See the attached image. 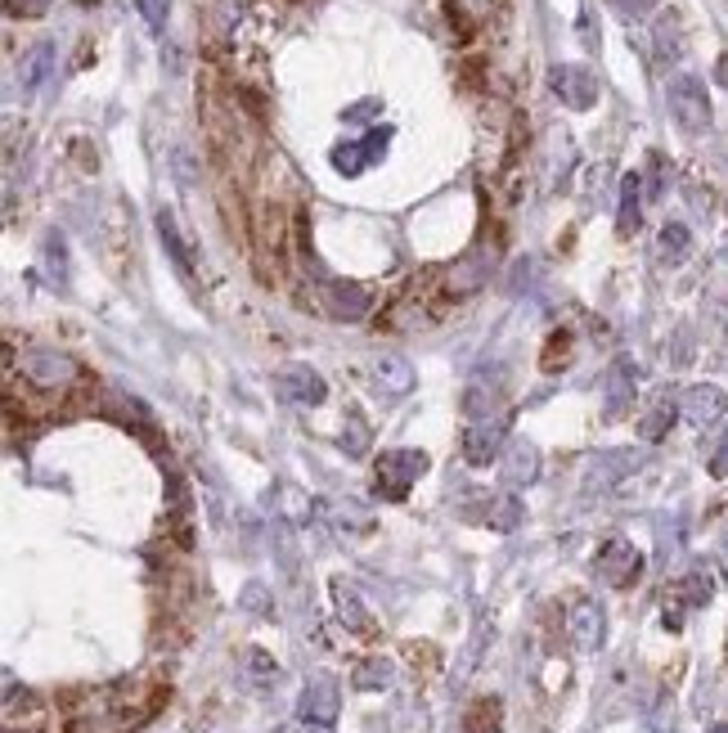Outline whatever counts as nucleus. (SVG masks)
Returning a JSON list of instances; mask_svg holds the SVG:
<instances>
[{
	"instance_id": "f257e3e1",
	"label": "nucleus",
	"mask_w": 728,
	"mask_h": 733,
	"mask_svg": "<svg viewBox=\"0 0 728 733\" xmlns=\"http://www.w3.org/2000/svg\"><path fill=\"white\" fill-rule=\"evenodd\" d=\"M162 693H140L131 684H113L95 693L86 706H76L68 720V733H131L157 711Z\"/></svg>"
},
{
	"instance_id": "f03ea898",
	"label": "nucleus",
	"mask_w": 728,
	"mask_h": 733,
	"mask_svg": "<svg viewBox=\"0 0 728 733\" xmlns=\"http://www.w3.org/2000/svg\"><path fill=\"white\" fill-rule=\"evenodd\" d=\"M19 369H23V378L37 391H63V387H72L81 378V365L68 352H59V347H28L19 356Z\"/></svg>"
},
{
	"instance_id": "7ed1b4c3",
	"label": "nucleus",
	"mask_w": 728,
	"mask_h": 733,
	"mask_svg": "<svg viewBox=\"0 0 728 733\" xmlns=\"http://www.w3.org/2000/svg\"><path fill=\"white\" fill-rule=\"evenodd\" d=\"M666 100H670V118L679 122V131H688V135L710 131V95H706V81L701 77H688V72L675 77Z\"/></svg>"
},
{
	"instance_id": "20e7f679",
	"label": "nucleus",
	"mask_w": 728,
	"mask_h": 733,
	"mask_svg": "<svg viewBox=\"0 0 728 733\" xmlns=\"http://www.w3.org/2000/svg\"><path fill=\"white\" fill-rule=\"evenodd\" d=\"M428 472V455L423 450H387L378 459V472H373V486L382 500H404L410 486Z\"/></svg>"
},
{
	"instance_id": "39448f33",
	"label": "nucleus",
	"mask_w": 728,
	"mask_h": 733,
	"mask_svg": "<svg viewBox=\"0 0 728 733\" xmlns=\"http://www.w3.org/2000/svg\"><path fill=\"white\" fill-rule=\"evenodd\" d=\"M594 572H598L612 590H629V586L643 577V553H638L629 540L612 536V540L594 553Z\"/></svg>"
},
{
	"instance_id": "423d86ee",
	"label": "nucleus",
	"mask_w": 728,
	"mask_h": 733,
	"mask_svg": "<svg viewBox=\"0 0 728 733\" xmlns=\"http://www.w3.org/2000/svg\"><path fill=\"white\" fill-rule=\"evenodd\" d=\"M548 86H553V95L566 109H576V113L598 104V77L589 68H581V63H553L548 68Z\"/></svg>"
},
{
	"instance_id": "0eeeda50",
	"label": "nucleus",
	"mask_w": 728,
	"mask_h": 733,
	"mask_svg": "<svg viewBox=\"0 0 728 733\" xmlns=\"http://www.w3.org/2000/svg\"><path fill=\"white\" fill-rule=\"evenodd\" d=\"M387 144H391V126H373V131L360 135V140H342V144L334 149V167H338L342 176H360V172L373 167V162H382Z\"/></svg>"
},
{
	"instance_id": "6e6552de",
	"label": "nucleus",
	"mask_w": 728,
	"mask_h": 733,
	"mask_svg": "<svg viewBox=\"0 0 728 733\" xmlns=\"http://www.w3.org/2000/svg\"><path fill=\"white\" fill-rule=\"evenodd\" d=\"M338 706H342L338 680H329V675H315V680L301 689V698H297V720H306V724H315V729H334Z\"/></svg>"
},
{
	"instance_id": "1a4fd4ad",
	"label": "nucleus",
	"mask_w": 728,
	"mask_h": 733,
	"mask_svg": "<svg viewBox=\"0 0 728 733\" xmlns=\"http://www.w3.org/2000/svg\"><path fill=\"white\" fill-rule=\"evenodd\" d=\"M373 293L356 279H319V310L334 319H365Z\"/></svg>"
},
{
	"instance_id": "9d476101",
	"label": "nucleus",
	"mask_w": 728,
	"mask_h": 733,
	"mask_svg": "<svg viewBox=\"0 0 728 733\" xmlns=\"http://www.w3.org/2000/svg\"><path fill=\"white\" fill-rule=\"evenodd\" d=\"M679 415L693 424V428H710L728 415V391L715 387V383H693L684 396H679Z\"/></svg>"
},
{
	"instance_id": "9b49d317",
	"label": "nucleus",
	"mask_w": 728,
	"mask_h": 733,
	"mask_svg": "<svg viewBox=\"0 0 728 733\" xmlns=\"http://www.w3.org/2000/svg\"><path fill=\"white\" fill-rule=\"evenodd\" d=\"M504 432H509V415H491V419H472L468 432H463V459L468 464H491L504 446Z\"/></svg>"
},
{
	"instance_id": "f8f14e48",
	"label": "nucleus",
	"mask_w": 728,
	"mask_h": 733,
	"mask_svg": "<svg viewBox=\"0 0 728 733\" xmlns=\"http://www.w3.org/2000/svg\"><path fill=\"white\" fill-rule=\"evenodd\" d=\"M566 634H572V643L581 648V653H598L603 639H607V617L594 599H576L572 612H566Z\"/></svg>"
},
{
	"instance_id": "ddd939ff",
	"label": "nucleus",
	"mask_w": 728,
	"mask_h": 733,
	"mask_svg": "<svg viewBox=\"0 0 728 733\" xmlns=\"http://www.w3.org/2000/svg\"><path fill=\"white\" fill-rule=\"evenodd\" d=\"M275 391L293 405H319L324 396H329V383H324L319 369H310V365H284L275 374Z\"/></svg>"
},
{
	"instance_id": "4468645a",
	"label": "nucleus",
	"mask_w": 728,
	"mask_h": 733,
	"mask_svg": "<svg viewBox=\"0 0 728 733\" xmlns=\"http://www.w3.org/2000/svg\"><path fill=\"white\" fill-rule=\"evenodd\" d=\"M638 369L621 356L616 365H612V374H607V405H603V410H607V419H621L625 410H629V405H634V391H638Z\"/></svg>"
},
{
	"instance_id": "2eb2a0df",
	"label": "nucleus",
	"mask_w": 728,
	"mask_h": 733,
	"mask_svg": "<svg viewBox=\"0 0 728 733\" xmlns=\"http://www.w3.org/2000/svg\"><path fill=\"white\" fill-rule=\"evenodd\" d=\"M50 72H54V41H37V45L23 54V63H19V86H23V95H37L45 81H50Z\"/></svg>"
},
{
	"instance_id": "dca6fc26",
	"label": "nucleus",
	"mask_w": 728,
	"mask_h": 733,
	"mask_svg": "<svg viewBox=\"0 0 728 733\" xmlns=\"http://www.w3.org/2000/svg\"><path fill=\"white\" fill-rule=\"evenodd\" d=\"M373 383H378V391H387V396H404L414 387V369H410V360L404 356H378L373 360Z\"/></svg>"
},
{
	"instance_id": "f3484780",
	"label": "nucleus",
	"mask_w": 728,
	"mask_h": 733,
	"mask_svg": "<svg viewBox=\"0 0 728 733\" xmlns=\"http://www.w3.org/2000/svg\"><path fill=\"white\" fill-rule=\"evenodd\" d=\"M540 477V450L531 441H513L504 450V481L509 486H531Z\"/></svg>"
},
{
	"instance_id": "a211bd4d",
	"label": "nucleus",
	"mask_w": 728,
	"mask_h": 733,
	"mask_svg": "<svg viewBox=\"0 0 728 733\" xmlns=\"http://www.w3.org/2000/svg\"><path fill=\"white\" fill-rule=\"evenodd\" d=\"M334 603H338V617H342L347 630H356V634H373L378 630L373 617H369V608H365V599L347 581H334Z\"/></svg>"
},
{
	"instance_id": "6ab92c4d",
	"label": "nucleus",
	"mask_w": 728,
	"mask_h": 733,
	"mask_svg": "<svg viewBox=\"0 0 728 733\" xmlns=\"http://www.w3.org/2000/svg\"><path fill=\"white\" fill-rule=\"evenodd\" d=\"M643 225V176L638 172H629L625 181H621V207H616V230L629 238L634 230Z\"/></svg>"
},
{
	"instance_id": "aec40b11",
	"label": "nucleus",
	"mask_w": 728,
	"mask_h": 733,
	"mask_svg": "<svg viewBox=\"0 0 728 733\" xmlns=\"http://www.w3.org/2000/svg\"><path fill=\"white\" fill-rule=\"evenodd\" d=\"M157 234H162V248L172 253L176 271L189 279V275H194V253H189V243H185V234H181V225H176V216H172L167 207L157 212Z\"/></svg>"
},
{
	"instance_id": "412c9836",
	"label": "nucleus",
	"mask_w": 728,
	"mask_h": 733,
	"mask_svg": "<svg viewBox=\"0 0 728 733\" xmlns=\"http://www.w3.org/2000/svg\"><path fill=\"white\" fill-rule=\"evenodd\" d=\"M688 253H693L688 225H684V221H666L662 234H657V262H662V266H679V262H688Z\"/></svg>"
},
{
	"instance_id": "4be33fe9",
	"label": "nucleus",
	"mask_w": 728,
	"mask_h": 733,
	"mask_svg": "<svg viewBox=\"0 0 728 733\" xmlns=\"http://www.w3.org/2000/svg\"><path fill=\"white\" fill-rule=\"evenodd\" d=\"M485 275H491V262H485L481 253H472L468 262H459V266L450 271V293H454V297H468V293H476V288L485 284Z\"/></svg>"
},
{
	"instance_id": "5701e85b",
	"label": "nucleus",
	"mask_w": 728,
	"mask_h": 733,
	"mask_svg": "<svg viewBox=\"0 0 728 733\" xmlns=\"http://www.w3.org/2000/svg\"><path fill=\"white\" fill-rule=\"evenodd\" d=\"M629 468H638V455H634V450H612V455H598V459H594L589 481L598 486V491H607V486H612L616 477H625Z\"/></svg>"
},
{
	"instance_id": "b1692460",
	"label": "nucleus",
	"mask_w": 728,
	"mask_h": 733,
	"mask_svg": "<svg viewBox=\"0 0 728 733\" xmlns=\"http://www.w3.org/2000/svg\"><path fill=\"white\" fill-rule=\"evenodd\" d=\"M463 733H504V711L495 698L472 702V711L463 715Z\"/></svg>"
},
{
	"instance_id": "393cba45",
	"label": "nucleus",
	"mask_w": 728,
	"mask_h": 733,
	"mask_svg": "<svg viewBox=\"0 0 728 733\" xmlns=\"http://www.w3.org/2000/svg\"><path fill=\"white\" fill-rule=\"evenodd\" d=\"M675 415H679V400H670V396H662L653 410H647V419L638 424V432H643V441H662L666 432H670V424H675Z\"/></svg>"
},
{
	"instance_id": "a878e982",
	"label": "nucleus",
	"mask_w": 728,
	"mask_h": 733,
	"mask_svg": "<svg viewBox=\"0 0 728 733\" xmlns=\"http://www.w3.org/2000/svg\"><path fill=\"white\" fill-rule=\"evenodd\" d=\"M391 680H396V666H391V662H382V658L360 662V666H356V675H351V684H356V689H365V693L391 689Z\"/></svg>"
},
{
	"instance_id": "bb28decb",
	"label": "nucleus",
	"mask_w": 728,
	"mask_h": 733,
	"mask_svg": "<svg viewBox=\"0 0 728 733\" xmlns=\"http://www.w3.org/2000/svg\"><path fill=\"white\" fill-rule=\"evenodd\" d=\"M485 522H491L495 531H513V527L522 522V505H517V496H500V500H491V513H485Z\"/></svg>"
},
{
	"instance_id": "cd10ccee",
	"label": "nucleus",
	"mask_w": 728,
	"mask_h": 733,
	"mask_svg": "<svg viewBox=\"0 0 728 733\" xmlns=\"http://www.w3.org/2000/svg\"><path fill=\"white\" fill-rule=\"evenodd\" d=\"M342 450H347L351 459H360V455L369 450V424L360 419V410H351V415H347V428H342Z\"/></svg>"
},
{
	"instance_id": "c85d7f7f",
	"label": "nucleus",
	"mask_w": 728,
	"mask_h": 733,
	"mask_svg": "<svg viewBox=\"0 0 728 733\" xmlns=\"http://www.w3.org/2000/svg\"><path fill=\"white\" fill-rule=\"evenodd\" d=\"M566 360H572V329H557V334H548V352H544V369L548 374H557Z\"/></svg>"
},
{
	"instance_id": "c756f323",
	"label": "nucleus",
	"mask_w": 728,
	"mask_h": 733,
	"mask_svg": "<svg viewBox=\"0 0 728 733\" xmlns=\"http://www.w3.org/2000/svg\"><path fill=\"white\" fill-rule=\"evenodd\" d=\"M45 266L54 271L50 284H54V288H68V253H63V238H59V234L45 238Z\"/></svg>"
},
{
	"instance_id": "7c9ffc66",
	"label": "nucleus",
	"mask_w": 728,
	"mask_h": 733,
	"mask_svg": "<svg viewBox=\"0 0 728 733\" xmlns=\"http://www.w3.org/2000/svg\"><path fill=\"white\" fill-rule=\"evenodd\" d=\"M135 6H140V19H144L153 32L167 28V19H172V0H135Z\"/></svg>"
},
{
	"instance_id": "2f4dec72",
	"label": "nucleus",
	"mask_w": 728,
	"mask_h": 733,
	"mask_svg": "<svg viewBox=\"0 0 728 733\" xmlns=\"http://www.w3.org/2000/svg\"><path fill=\"white\" fill-rule=\"evenodd\" d=\"M54 0H6V14L10 19H41Z\"/></svg>"
},
{
	"instance_id": "473e14b6",
	"label": "nucleus",
	"mask_w": 728,
	"mask_h": 733,
	"mask_svg": "<svg viewBox=\"0 0 728 733\" xmlns=\"http://www.w3.org/2000/svg\"><path fill=\"white\" fill-rule=\"evenodd\" d=\"M248 666H253V680H257V684H270V680H279V666H275L266 653H248Z\"/></svg>"
},
{
	"instance_id": "72a5a7b5",
	"label": "nucleus",
	"mask_w": 728,
	"mask_h": 733,
	"mask_svg": "<svg viewBox=\"0 0 728 733\" xmlns=\"http://www.w3.org/2000/svg\"><path fill=\"white\" fill-rule=\"evenodd\" d=\"M710 472H715L719 481H728V437H724V441H719V450L710 455Z\"/></svg>"
},
{
	"instance_id": "f704fd0d",
	"label": "nucleus",
	"mask_w": 728,
	"mask_h": 733,
	"mask_svg": "<svg viewBox=\"0 0 728 733\" xmlns=\"http://www.w3.org/2000/svg\"><path fill=\"white\" fill-rule=\"evenodd\" d=\"M607 6L616 10V14H625V19H634V14H643L653 0H607Z\"/></svg>"
},
{
	"instance_id": "c9c22d12",
	"label": "nucleus",
	"mask_w": 728,
	"mask_h": 733,
	"mask_svg": "<svg viewBox=\"0 0 728 733\" xmlns=\"http://www.w3.org/2000/svg\"><path fill=\"white\" fill-rule=\"evenodd\" d=\"M715 81H719V86H728V54L715 63Z\"/></svg>"
},
{
	"instance_id": "e433bc0d",
	"label": "nucleus",
	"mask_w": 728,
	"mask_h": 733,
	"mask_svg": "<svg viewBox=\"0 0 728 733\" xmlns=\"http://www.w3.org/2000/svg\"><path fill=\"white\" fill-rule=\"evenodd\" d=\"M284 733H329V729H315V724H306V720H301L297 729H284Z\"/></svg>"
},
{
	"instance_id": "4c0bfd02",
	"label": "nucleus",
	"mask_w": 728,
	"mask_h": 733,
	"mask_svg": "<svg viewBox=\"0 0 728 733\" xmlns=\"http://www.w3.org/2000/svg\"><path fill=\"white\" fill-rule=\"evenodd\" d=\"M710 733H728V724H719V729H710Z\"/></svg>"
},
{
	"instance_id": "58836bf2",
	"label": "nucleus",
	"mask_w": 728,
	"mask_h": 733,
	"mask_svg": "<svg viewBox=\"0 0 728 733\" xmlns=\"http://www.w3.org/2000/svg\"><path fill=\"white\" fill-rule=\"evenodd\" d=\"M6 733H19V729H14V724H6Z\"/></svg>"
},
{
	"instance_id": "ea45409f",
	"label": "nucleus",
	"mask_w": 728,
	"mask_h": 733,
	"mask_svg": "<svg viewBox=\"0 0 728 733\" xmlns=\"http://www.w3.org/2000/svg\"><path fill=\"white\" fill-rule=\"evenodd\" d=\"M724 553H728V536H724Z\"/></svg>"
},
{
	"instance_id": "a19ab883",
	"label": "nucleus",
	"mask_w": 728,
	"mask_h": 733,
	"mask_svg": "<svg viewBox=\"0 0 728 733\" xmlns=\"http://www.w3.org/2000/svg\"><path fill=\"white\" fill-rule=\"evenodd\" d=\"M81 6H91V0H81Z\"/></svg>"
}]
</instances>
